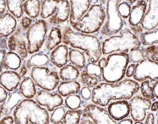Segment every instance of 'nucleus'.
Masks as SVG:
<instances>
[{
  "label": "nucleus",
  "mask_w": 158,
  "mask_h": 124,
  "mask_svg": "<svg viewBox=\"0 0 158 124\" xmlns=\"http://www.w3.org/2000/svg\"><path fill=\"white\" fill-rule=\"evenodd\" d=\"M35 96V101L40 106L46 107L49 112H52L56 107L62 106L64 103L62 96L56 92L39 90Z\"/></svg>",
  "instance_id": "4468645a"
},
{
  "label": "nucleus",
  "mask_w": 158,
  "mask_h": 124,
  "mask_svg": "<svg viewBox=\"0 0 158 124\" xmlns=\"http://www.w3.org/2000/svg\"><path fill=\"white\" fill-rule=\"evenodd\" d=\"M155 118H155V115L153 114V113H150L147 115L145 123L146 124H156Z\"/></svg>",
  "instance_id": "864d4df0"
},
{
  "label": "nucleus",
  "mask_w": 158,
  "mask_h": 124,
  "mask_svg": "<svg viewBox=\"0 0 158 124\" xmlns=\"http://www.w3.org/2000/svg\"><path fill=\"white\" fill-rule=\"evenodd\" d=\"M41 5L40 0H26L23 4V12L29 18L36 19L40 14Z\"/></svg>",
  "instance_id": "c85d7f7f"
},
{
  "label": "nucleus",
  "mask_w": 158,
  "mask_h": 124,
  "mask_svg": "<svg viewBox=\"0 0 158 124\" xmlns=\"http://www.w3.org/2000/svg\"><path fill=\"white\" fill-rule=\"evenodd\" d=\"M81 98L79 95L71 94L67 96L64 103L66 106L70 110H77L81 107Z\"/></svg>",
  "instance_id": "e433bc0d"
},
{
  "label": "nucleus",
  "mask_w": 158,
  "mask_h": 124,
  "mask_svg": "<svg viewBox=\"0 0 158 124\" xmlns=\"http://www.w3.org/2000/svg\"><path fill=\"white\" fill-rule=\"evenodd\" d=\"M5 102L0 103V117L2 116V115L3 113L4 108V105H5Z\"/></svg>",
  "instance_id": "0e129e2a"
},
{
  "label": "nucleus",
  "mask_w": 158,
  "mask_h": 124,
  "mask_svg": "<svg viewBox=\"0 0 158 124\" xmlns=\"http://www.w3.org/2000/svg\"><path fill=\"white\" fill-rule=\"evenodd\" d=\"M82 110H70L65 113L63 121L64 124H79L81 119Z\"/></svg>",
  "instance_id": "f704fd0d"
},
{
  "label": "nucleus",
  "mask_w": 158,
  "mask_h": 124,
  "mask_svg": "<svg viewBox=\"0 0 158 124\" xmlns=\"http://www.w3.org/2000/svg\"><path fill=\"white\" fill-rule=\"evenodd\" d=\"M48 31V24L44 19H39L32 23L25 31L28 53L38 52L43 47Z\"/></svg>",
  "instance_id": "0eeeda50"
},
{
  "label": "nucleus",
  "mask_w": 158,
  "mask_h": 124,
  "mask_svg": "<svg viewBox=\"0 0 158 124\" xmlns=\"http://www.w3.org/2000/svg\"><path fill=\"white\" fill-rule=\"evenodd\" d=\"M84 70L90 75L97 78L99 81H102V72L98 65L93 63H89L84 66Z\"/></svg>",
  "instance_id": "4c0bfd02"
},
{
  "label": "nucleus",
  "mask_w": 158,
  "mask_h": 124,
  "mask_svg": "<svg viewBox=\"0 0 158 124\" xmlns=\"http://www.w3.org/2000/svg\"><path fill=\"white\" fill-rule=\"evenodd\" d=\"M58 0H42L40 16L45 19L54 14L57 8Z\"/></svg>",
  "instance_id": "7c9ffc66"
},
{
  "label": "nucleus",
  "mask_w": 158,
  "mask_h": 124,
  "mask_svg": "<svg viewBox=\"0 0 158 124\" xmlns=\"http://www.w3.org/2000/svg\"><path fill=\"white\" fill-rule=\"evenodd\" d=\"M131 10V5L129 4L128 2L126 1L121 2L119 4L118 7V14L122 18L124 19H127L128 18L130 14Z\"/></svg>",
  "instance_id": "a19ab883"
},
{
  "label": "nucleus",
  "mask_w": 158,
  "mask_h": 124,
  "mask_svg": "<svg viewBox=\"0 0 158 124\" xmlns=\"http://www.w3.org/2000/svg\"><path fill=\"white\" fill-rule=\"evenodd\" d=\"M147 7L145 0H139L131 8L128 18V23L132 26H137L142 22Z\"/></svg>",
  "instance_id": "4be33fe9"
},
{
  "label": "nucleus",
  "mask_w": 158,
  "mask_h": 124,
  "mask_svg": "<svg viewBox=\"0 0 158 124\" xmlns=\"http://www.w3.org/2000/svg\"><path fill=\"white\" fill-rule=\"evenodd\" d=\"M106 19L105 10L101 5H91L87 13L73 26L76 31L85 34L97 32Z\"/></svg>",
  "instance_id": "423d86ee"
},
{
  "label": "nucleus",
  "mask_w": 158,
  "mask_h": 124,
  "mask_svg": "<svg viewBox=\"0 0 158 124\" xmlns=\"http://www.w3.org/2000/svg\"><path fill=\"white\" fill-rule=\"evenodd\" d=\"M133 28H132V30H133V33L134 34H141L143 32V28L142 26H139V25H137V26H132Z\"/></svg>",
  "instance_id": "13d9d810"
},
{
  "label": "nucleus",
  "mask_w": 158,
  "mask_h": 124,
  "mask_svg": "<svg viewBox=\"0 0 158 124\" xmlns=\"http://www.w3.org/2000/svg\"><path fill=\"white\" fill-rule=\"evenodd\" d=\"M6 9V0H0V16L5 13Z\"/></svg>",
  "instance_id": "5fc2aeb1"
},
{
  "label": "nucleus",
  "mask_w": 158,
  "mask_h": 124,
  "mask_svg": "<svg viewBox=\"0 0 158 124\" xmlns=\"http://www.w3.org/2000/svg\"><path fill=\"white\" fill-rule=\"evenodd\" d=\"M158 0H149L148 10L143 16L141 26L146 31L158 28Z\"/></svg>",
  "instance_id": "2eb2a0df"
},
{
  "label": "nucleus",
  "mask_w": 158,
  "mask_h": 124,
  "mask_svg": "<svg viewBox=\"0 0 158 124\" xmlns=\"http://www.w3.org/2000/svg\"><path fill=\"white\" fill-rule=\"evenodd\" d=\"M133 123V122L132 121V119H130V118H123V119H121L120 121V122H118V124H132Z\"/></svg>",
  "instance_id": "052dcab7"
},
{
  "label": "nucleus",
  "mask_w": 158,
  "mask_h": 124,
  "mask_svg": "<svg viewBox=\"0 0 158 124\" xmlns=\"http://www.w3.org/2000/svg\"><path fill=\"white\" fill-rule=\"evenodd\" d=\"M26 0H6L7 8L10 13L16 19L22 18L23 16V4Z\"/></svg>",
  "instance_id": "473e14b6"
},
{
  "label": "nucleus",
  "mask_w": 158,
  "mask_h": 124,
  "mask_svg": "<svg viewBox=\"0 0 158 124\" xmlns=\"http://www.w3.org/2000/svg\"><path fill=\"white\" fill-rule=\"evenodd\" d=\"M129 62L127 53L116 52L109 54L105 65L101 68L103 80L107 83H115L122 80Z\"/></svg>",
  "instance_id": "39448f33"
},
{
  "label": "nucleus",
  "mask_w": 158,
  "mask_h": 124,
  "mask_svg": "<svg viewBox=\"0 0 158 124\" xmlns=\"http://www.w3.org/2000/svg\"><path fill=\"white\" fill-rule=\"evenodd\" d=\"M128 53L129 60L133 64L138 63V62H140V60L143 59L140 52V48Z\"/></svg>",
  "instance_id": "37998d69"
},
{
  "label": "nucleus",
  "mask_w": 158,
  "mask_h": 124,
  "mask_svg": "<svg viewBox=\"0 0 158 124\" xmlns=\"http://www.w3.org/2000/svg\"><path fill=\"white\" fill-rule=\"evenodd\" d=\"M16 18L10 12H5L0 16V37L7 38L16 29Z\"/></svg>",
  "instance_id": "6ab92c4d"
},
{
  "label": "nucleus",
  "mask_w": 158,
  "mask_h": 124,
  "mask_svg": "<svg viewBox=\"0 0 158 124\" xmlns=\"http://www.w3.org/2000/svg\"><path fill=\"white\" fill-rule=\"evenodd\" d=\"M80 76L79 69L71 64H66L59 71L60 79L64 81H76Z\"/></svg>",
  "instance_id": "c756f323"
},
{
  "label": "nucleus",
  "mask_w": 158,
  "mask_h": 124,
  "mask_svg": "<svg viewBox=\"0 0 158 124\" xmlns=\"http://www.w3.org/2000/svg\"><path fill=\"white\" fill-rule=\"evenodd\" d=\"M69 49L66 45H59L52 50L49 60L53 65L61 67L67 64L68 62Z\"/></svg>",
  "instance_id": "412c9836"
},
{
  "label": "nucleus",
  "mask_w": 158,
  "mask_h": 124,
  "mask_svg": "<svg viewBox=\"0 0 158 124\" xmlns=\"http://www.w3.org/2000/svg\"><path fill=\"white\" fill-rule=\"evenodd\" d=\"M70 12L69 22L73 26L89 10L91 5L89 0H69Z\"/></svg>",
  "instance_id": "dca6fc26"
},
{
  "label": "nucleus",
  "mask_w": 158,
  "mask_h": 124,
  "mask_svg": "<svg viewBox=\"0 0 158 124\" xmlns=\"http://www.w3.org/2000/svg\"><path fill=\"white\" fill-rule=\"evenodd\" d=\"M130 113L134 121H143L146 116V111L150 109L152 101L140 96H136L130 101Z\"/></svg>",
  "instance_id": "ddd939ff"
},
{
  "label": "nucleus",
  "mask_w": 158,
  "mask_h": 124,
  "mask_svg": "<svg viewBox=\"0 0 158 124\" xmlns=\"http://www.w3.org/2000/svg\"><path fill=\"white\" fill-rule=\"evenodd\" d=\"M58 92L61 96L67 97L71 94H77L80 90V84L76 81H67L59 83Z\"/></svg>",
  "instance_id": "a878e982"
},
{
  "label": "nucleus",
  "mask_w": 158,
  "mask_h": 124,
  "mask_svg": "<svg viewBox=\"0 0 158 124\" xmlns=\"http://www.w3.org/2000/svg\"><path fill=\"white\" fill-rule=\"evenodd\" d=\"M135 64H131L130 65H129L127 67V69H126L125 73H126V76L128 78H131L133 77L134 71H135Z\"/></svg>",
  "instance_id": "09e8293b"
},
{
  "label": "nucleus",
  "mask_w": 158,
  "mask_h": 124,
  "mask_svg": "<svg viewBox=\"0 0 158 124\" xmlns=\"http://www.w3.org/2000/svg\"><path fill=\"white\" fill-rule=\"evenodd\" d=\"M19 71L18 72L19 75L21 78H24L25 76L28 73V68L27 67L26 63V60H24L23 63L22 64V65L19 68Z\"/></svg>",
  "instance_id": "49530a36"
},
{
  "label": "nucleus",
  "mask_w": 158,
  "mask_h": 124,
  "mask_svg": "<svg viewBox=\"0 0 158 124\" xmlns=\"http://www.w3.org/2000/svg\"><path fill=\"white\" fill-rule=\"evenodd\" d=\"M14 119L16 124H48V111L32 99H23L15 108Z\"/></svg>",
  "instance_id": "7ed1b4c3"
},
{
  "label": "nucleus",
  "mask_w": 158,
  "mask_h": 124,
  "mask_svg": "<svg viewBox=\"0 0 158 124\" xmlns=\"http://www.w3.org/2000/svg\"><path fill=\"white\" fill-rule=\"evenodd\" d=\"M66 109L64 107L60 106L56 107L53 111L51 117L49 118V122L52 124H56L59 121H63Z\"/></svg>",
  "instance_id": "58836bf2"
},
{
  "label": "nucleus",
  "mask_w": 158,
  "mask_h": 124,
  "mask_svg": "<svg viewBox=\"0 0 158 124\" xmlns=\"http://www.w3.org/2000/svg\"><path fill=\"white\" fill-rule=\"evenodd\" d=\"M108 112L114 121H120L130 114V106L126 100L111 103L108 107Z\"/></svg>",
  "instance_id": "a211bd4d"
},
{
  "label": "nucleus",
  "mask_w": 158,
  "mask_h": 124,
  "mask_svg": "<svg viewBox=\"0 0 158 124\" xmlns=\"http://www.w3.org/2000/svg\"><path fill=\"white\" fill-rule=\"evenodd\" d=\"M8 96V93L3 87L0 85V103L6 101Z\"/></svg>",
  "instance_id": "de8ad7c7"
},
{
  "label": "nucleus",
  "mask_w": 158,
  "mask_h": 124,
  "mask_svg": "<svg viewBox=\"0 0 158 124\" xmlns=\"http://www.w3.org/2000/svg\"><path fill=\"white\" fill-rule=\"evenodd\" d=\"M21 81L22 78L14 70H6L0 74V85L7 91H12L18 88Z\"/></svg>",
  "instance_id": "aec40b11"
},
{
  "label": "nucleus",
  "mask_w": 158,
  "mask_h": 124,
  "mask_svg": "<svg viewBox=\"0 0 158 124\" xmlns=\"http://www.w3.org/2000/svg\"><path fill=\"white\" fill-rule=\"evenodd\" d=\"M6 52V50L0 49V74L3 69V60Z\"/></svg>",
  "instance_id": "3c124183"
},
{
  "label": "nucleus",
  "mask_w": 158,
  "mask_h": 124,
  "mask_svg": "<svg viewBox=\"0 0 158 124\" xmlns=\"http://www.w3.org/2000/svg\"><path fill=\"white\" fill-rule=\"evenodd\" d=\"M80 81L83 85L89 88L94 87L99 83V80L96 77L89 75L85 70H83L80 75Z\"/></svg>",
  "instance_id": "c9c22d12"
},
{
  "label": "nucleus",
  "mask_w": 158,
  "mask_h": 124,
  "mask_svg": "<svg viewBox=\"0 0 158 124\" xmlns=\"http://www.w3.org/2000/svg\"><path fill=\"white\" fill-rule=\"evenodd\" d=\"M91 2V5H101L106 10V5L107 0H89Z\"/></svg>",
  "instance_id": "603ef678"
},
{
  "label": "nucleus",
  "mask_w": 158,
  "mask_h": 124,
  "mask_svg": "<svg viewBox=\"0 0 158 124\" xmlns=\"http://www.w3.org/2000/svg\"><path fill=\"white\" fill-rule=\"evenodd\" d=\"M62 42L73 48L84 51L89 60L93 63L98 62L102 54L101 41L97 37L74 31L69 26L63 29Z\"/></svg>",
  "instance_id": "f03ea898"
},
{
  "label": "nucleus",
  "mask_w": 158,
  "mask_h": 124,
  "mask_svg": "<svg viewBox=\"0 0 158 124\" xmlns=\"http://www.w3.org/2000/svg\"><path fill=\"white\" fill-rule=\"evenodd\" d=\"M81 116L90 118L95 124H117L108 111L97 105H87L83 110Z\"/></svg>",
  "instance_id": "f8f14e48"
},
{
  "label": "nucleus",
  "mask_w": 158,
  "mask_h": 124,
  "mask_svg": "<svg viewBox=\"0 0 158 124\" xmlns=\"http://www.w3.org/2000/svg\"><path fill=\"white\" fill-rule=\"evenodd\" d=\"M158 80L155 81V83L153 85L152 87V91H153V95L155 96V98H156V100L158 99Z\"/></svg>",
  "instance_id": "bf43d9fd"
},
{
  "label": "nucleus",
  "mask_w": 158,
  "mask_h": 124,
  "mask_svg": "<svg viewBox=\"0 0 158 124\" xmlns=\"http://www.w3.org/2000/svg\"><path fill=\"white\" fill-rule=\"evenodd\" d=\"M22 64V58L16 53L11 51L6 52L3 60V68L7 70H18Z\"/></svg>",
  "instance_id": "bb28decb"
},
{
  "label": "nucleus",
  "mask_w": 158,
  "mask_h": 124,
  "mask_svg": "<svg viewBox=\"0 0 158 124\" xmlns=\"http://www.w3.org/2000/svg\"><path fill=\"white\" fill-rule=\"evenodd\" d=\"M19 86L20 93L25 98L32 99L36 95V84L31 77H24Z\"/></svg>",
  "instance_id": "5701e85b"
},
{
  "label": "nucleus",
  "mask_w": 158,
  "mask_h": 124,
  "mask_svg": "<svg viewBox=\"0 0 158 124\" xmlns=\"http://www.w3.org/2000/svg\"><path fill=\"white\" fill-rule=\"evenodd\" d=\"M79 124H94L95 123L90 118H86V117H84V116H81V119L79 122Z\"/></svg>",
  "instance_id": "4d7b16f0"
},
{
  "label": "nucleus",
  "mask_w": 158,
  "mask_h": 124,
  "mask_svg": "<svg viewBox=\"0 0 158 124\" xmlns=\"http://www.w3.org/2000/svg\"><path fill=\"white\" fill-rule=\"evenodd\" d=\"M126 1L127 2H130L131 4H134L137 2L138 0H126Z\"/></svg>",
  "instance_id": "69168bd1"
},
{
  "label": "nucleus",
  "mask_w": 158,
  "mask_h": 124,
  "mask_svg": "<svg viewBox=\"0 0 158 124\" xmlns=\"http://www.w3.org/2000/svg\"><path fill=\"white\" fill-rule=\"evenodd\" d=\"M10 92L4 105L3 114L5 116L10 114L20 101L23 100V96L18 88Z\"/></svg>",
  "instance_id": "b1692460"
},
{
  "label": "nucleus",
  "mask_w": 158,
  "mask_h": 124,
  "mask_svg": "<svg viewBox=\"0 0 158 124\" xmlns=\"http://www.w3.org/2000/svg\"><path fill=\"white\" fill-rule=\"evenodd\" d=\"M141 93L143 97L148 99H153L155 98L153 95L152 87H150V83L148 80H145L142 82L140 85Z\"/></svg>",
  "instance_id": "ea45409f"
},
{
  "label": "nucleus",
  "mask_w": 158,
  "mask_h": 124,
  "mask_svg": "<svg viewBox=\"0 0 158 124\" xmlns=\"http://www.w3.org/2000/svg\"><path fill=\"white\" fill-rule=\"evenodd\" d=\"M62 43V33L61 29L57 27H53L49 32L46 39L45 47L48 51H52Z\"/></svg>",
  "instance_id": "cd10ccee"
},
{
  "label": "nucleus",
  "mask_w": 158,
  "mask_h": 124,
  "mask_svg": "<svg viewBox=\"0 0 158 124\" xmlns=\"http://www.w3.org/2000/svg\"><path fill=\"white\" fill-rule=\"evenodd\" d=\"M98 65L99 66V67L101 68H102V67H104V66L105 65L106 62V59L105 57H102V59H99L98 61Z\"/></svg>",
  "instance_id": "e2e57ef3"
},
{
  "label": "nucleus",
  "mask_w": 158,
  "mask_h": 124,
  "mask_svg": "<svg viewBox=\"0 0 158 124\" xmlns=\"http://www.w3.org/2000/svg\"><path fill=\"white\" fill-rule=\"evenodd\" d=\"M81 95L84 100H89L92 97V91L88 87H84L81 89Z\"/></svg>",
  "instance_id": "a18cd8bd"
},
{
  "label": "nucleus",
  "mask_w": 158,
  "mask_h": 124,
  "mask_svg": "<svg viewBox=\"0 0 158 124\" xmlns=\"http://www.w3.org/2000/svg\"><path fill=\"white\" fill-rule=\"evenodd\" d=\"M26 63L28 69H31L32 67H44L51 65L48 56L46 53L40 51L33 54Z\"/></svg>",
  "instance_id": "393cba45"
},
{
  "label": "nucleus",
  "mask_w": 158,
  "mask_h": 124,
  "mask_svg": "<svg viewBox=\"0 0 158 124\" xmlns=\"http://www.w3.org/2000/svg\"><path fill=\"white\" fill-rule=\"evenodd\" d=\"M25 31L19 22L16 29L7 41L8 50L16 53L22 59H26L28 56Z\"/></svg>",
  "instance_id": "9b49d317"
},
{
  "label": "nucleus",
  "mask_w": 158,
  "mask_h": 124,
  "mask_svg": "<svg viewBox=\"0 0 158 124\" xmlns=\"http://www.w3.org/2000/svg\"><path fill=\"white\" fill-rule=\"evenodd\" d=\"M158 28L152 31H147L140 34L141 44L143 46H152L158 44Z\"/></svg>",
  "instance_id": "72a5a7b5"
},
{
  "label": "nucleus",
  "mask_w": 158,
  "mask_h": 124,
  "mask_svg": "<svg viewBox=\"0 0 158 124\" xmlns=\"http://www.w3.org/2000/svg\"><path fill=\"white\" fill-rule=\"evenodd\" d=\"M20 22L23 29L26 30L31 25L32 23H33V20L28 16L23 17H22Z\"/></svg>",
  "instance_id": "c03bdc74"
},
{
  "label": "nucleus",
  "mask_w": 158,
  "mask_h": 124,
  "mask_svg": "<svg viewBox=\"0 0 158 124\" xmlns=\"http://www.w3.org/2000/svg\"><path fill=\"white\" fill-rule=\"evenodd\" d=\"M49 66L32 67L30 76L35 84L42 90L52 91L59 84L60 78L57 70L52 66Z\"/></svg>",
  "instance_id": "6e6552de"
},
{
  "label": "nucleus",
  "mask_w": 158,
  "mask_h": 124,
  "mask_svg": "<svg viewBox=\"0 0 158 124\" xmlns=\"http://www.w3.org/2000/svg\"><path fill=\"white\" fill-rule=\"evenodd\" d=\"M122 0H107L106 5L107 20L101 29V34L110 36L118 33L124 25L122 17L118 14V7Z\"/></svg>",
  "instance_id": "1a4fd4ad"
},
{
  "label": "nucleus",
  "mask_w": 158,
  "mask_h": 124,
  "mask_svg": "<svg viewBox=\"0 0 158 124\" xmlns=\"http://www.w3.org/2000/svg\"><path fill=\"white\" fill-rule=\"evenodd\" d=\"M146 49L148 52V59L158 62V48L157 44L149 46L146 48Z\"/></svg>",
  "instance_id": "79ce46f5"
},
{
  "label": "nucleus",
  "mask_w": 158,
  "mask_h": 124,
  "mask_svg": "<svg viewBox=\"0 0 158 124\" xmlns=\"http://www.w3.org/2000/svg\"><path fill=\"white\" fill-rule=\"evenodd\" d=\"M133 78L137 81L143 82L147 79L152 81L158 79V62L143 59L135 65Z\"/></svg>",
  "instance_id": "9d476101"
},
{
  "label": "nucleus",
  "mask_w": 158,
  "mask_h": 124,
  "mask_svg": "<svg viewBox=\"0 0 158 124\" xmlns=\"http://www.w3.org/2000/svg\"><path fill=\"white\" fill-rule=\"evenodd\" d=\"M70 12L68 0H58L57 8L56 12L49 19V23L57 25L64 23L69 19Z\"/></svg>",
  "instance_id": "f3484780"
},
{
  "label": "nucleus",
  "mask_w": 158,
  "mask_h": 124,
  "mask_svg": "<svg viewBox=\"0 0 158 124\" xmlns=\"http://www.w3.org/2000/svg\"><path fill=\"white\" fill-rule=\"evenodd\" d=\"M14 123H15V122L13 117L10 116L9 115H6L0 120V124H12Z\"/></svg>",
  "instance_id": "8fccbe9b"
},
{
  "label": "nucleus",
  "mask_w": 158,
  "mask_h": 124,
  "mask_svg": "<svg viewBox=\"0 0 158 124\" xmlns=\"http://www.w3.org/2000/svg\"><path fill=\"white\" fill-rule=\"evenodd\" d=\"M118 33V35H111L102 41V54L107 55L116 52L127 53L141 47L139 38L128 28L122 29Z\"/></svg>",
  "instance_id": "20e7f679"
},
{
  "label": "nucleus",
  "mask_w": 158,
  "mask_h": 124,
  "mask_svg": "<svg viewBox=\"0 0 158 124\" xmlns=\"http://www.w3.org/2000/svg\"><path fill=\"white\" fill-rule=\"evenodd\" d=\"M150 109L152 111H153V112H156L158 111V101L157 100L155 101L152 105H151Z\"/></svg>",
  "instance_id": "680f3d73"
},
{
  "label": "nucleus",
  "mask_w": 158,
  "mask_h": 124,
  "mask_svg": "<svg viewBox=\"0 0 158 124\" xmlns=\"http://www.w3.org/2000/svg\"><path fill=\"white\" fill-rule=\"evenodd\" d=\"M68 57L71 64L77 69L84 68L86 65L85 57L81 51L73 48L69 51Z\"/></svg>",
  "instance_id": "2f4dec72"
},
{
  "label": "nucleus",
  "mask_w": 158,
  "mask_h": 124,
  "mask_svg": "<svg viewBox=\"0 0 158 124\" xmlns=\"http://www.w3.org/2000/svg\"><path fill=\"white\" fill-rule=\"evenodd\" d=\"M0 49L8 50L6 38L0 37Z\"/></svg>",
  "instance_id": "6e6d98bb"
},
{
  "label": "nucleus",
  "mask_w": 158,
  "mask_h": 124,
  "mask_svg": "<svg viewBox=\"0 0 158 124\" xmlns=\"http://www.w3.org/2000/svg\"><path fill=\"white\" fill-rule=\"evenodd\" d=\"M135 124H143V122H142V121H135V122H134Z\"/></svg>",
  "instance_id": "338daca9"
},
{
  "label": "nucleus",
  "mask_w": 158,
  "mask_h": 124,
  "mask_svg": "<svg viewBox=\"0 0 158 124\" xmlns=\"http://www.w3.org/2000/svg\"><path fill=\"white\" fill-rule=\"evenodd\" d=\"M139 84L134 80L125 79L115 83H101L92 91V101L99 106H107L111 100H128L139 90Z\"/></svg>",
  "instance_id": "f257e3e1"
}]
</instances>
